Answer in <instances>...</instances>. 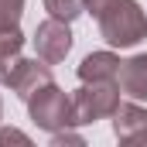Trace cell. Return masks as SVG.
I'll return each mask as SVG.
<instances>
[{"mask_svg":"<svg viewBox=\"0 0 147 147\" xmlns=\"http://www.w3.org/2000/svg\"><path fill=\"white\" fill-rule=\"evenodd\" d=\"M120 106V82H82L72 92V116L75 123H96L113 116Z\"/></svg>","mask_w":147,"mask_h":147,"instance_id":"3","label":"cell"},{"mask_svg":"<svg viewBox=\"0 0 147 147\" xmlns=\"http://www.w3.org/2000/svg\"><path fill=\"white\" fill-rule=\"evenodd\" d=\"M7 144H31V137L21 134V130H0V147H7Z\"/></svg>","mask_w":147,"mask_h":147,"instance_id":"12","label":"cell"},{"mask_svg":"<svg viewBox=\"0 0 147 147\" xmlns=\"http://www.w3.org/2000/svg\"><path fill=\"white\" fill-rule=\"evenodd\" d=\"M24 14V0H0V28H17Z\"/></svg>","mask_w":147,"mask_h":147,"instance_id":"11","label":"cell"},{"mask_svg":"<svg viewBox=\"0 0 147 147\" xmlns=\"http://www.w3.org/2000/svg\"><path fill=\"white\" fill-rule=\"evenodd\" d=\"M21 48H24L21 28H0V82L3 86L14 72V65L21 62Z\"/></svg>","mask_w":147,"mask_h":147,"instance_id":"9","label":"cell"},{"mask_svg":"<svg viewBox=\"0 0 147 147\" xmlns=\"http://www.w3.org/2000/svg\"><path fill=\"white\" fill-rule=\"evenodd\" d=\"M48 82H55L51 79V65L48 62H41V58H21L17 65H14V72L7 79V86H10V92L17 96V99H31L41 86H48Z\"/></svg>","mask_w":147,"mask_h":147,"instance_id":"6","label":"cell"},{"mask_svg":"<svg viewBox=\"0 0 147 147\" xmlns=\"http://www.w3.org/2000/svg\"><path fill=\"white\" fill-rule=\"evenodd\" d=\"M0 120H3V99H0Z\"/></svg>","mask_w":147,"mask_h":147,"instance_id":"13","label":"cell"},{"mask_svg":"<svg viewBox=\"0 0 147 147\" xmlns=\"http://www.w3.org/2000/svg\"><path fill=\"white\" fill-rule=\"evenodd\" d=\"M120 92L130 96V99H147V51L144 55H134L120 65Z\"/></svg>","mask_w":147,"mask_h":147,"instance_id":"8","label":"cell"},{"mask_svg":"<svg viewBox=\"0 0 147 147\" xmlns=\"http://www.w3.org/2000/svg\"><path fill=\"white\" fill-rule=\"evenodd\" d=\"M86 10L113 48H134L147 38V14L137 0H86Z\"/></svg>","mask_w":147,"mask_h":147,"instance_id":"1","label":"cell"},{"mask_svg":"<svg viewBox=\"0 0 147 147\" xmlns=\"http://www.w3.org/2000/svg\"><path fill=\"white\" fill-rule=\"evenodd\" d=\"M34 51H38V58L48 62V65L65 62V55L72 51V31H69V24L58 21V17L41 21L34 28Z\"/></svg>","mask_w":147,"mask_h":147,"instance_id":"4","label":"cell"},{"mask_svg":"<svg viewBox=\"0 0 147 147\" xmlns=\"http://www.w3.org/2000/svg\"><path fill=\"white\" fill-rule=\"evenodd\" d=\"M113 134L127 147H147V110L140 103H120L113 110Z\"/></svg>","mask_w":147,"mask_h":147,"instance_id":"5","label":"cell"},{"mask_svg":"<svg viewBox=\"0 0 147 147\" xmlns=\"http://www.w3.org/2000/svg\"><path fill=\"white\" fill-rule=\"evenodd\" d=\"M28 113L41 130L48 134H58V130H69L75 127V116H72V96H65L55 82L41 86L34 96L28 99Z\"/></svg>","mask_w":147,"mask_h":147,"instance_id":"2","label":"cell"},{"mask_svg":"<svg viewBox=\"0 0 147 147\" xmlns=\"http://www.w3.org/2000/svg\"><path fill=\"white\" fill-rule=\"evenodd\" d=\"M120 58L113 51H92L79 65V82H116L120 79Z\"/></svg>","mask_w":147,"mask_h":147,"instance_id":"7","label":"cell"},{"mask_svg":"<svg viewBox=\"0 0 147 147\" xmlns=\"http://www.w3.org/2000/svg\"><path fill=\"white\" fill-rule=\"evenodd\" d=\"M45 10H48V17L72 24L79 14H86V0H45Z\"/></svg>","mask_w":147,"mask_h":147,"instance_id":"10","label":"cell"}]
</instances>
